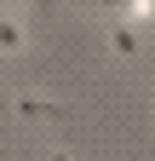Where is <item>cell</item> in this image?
<instances>
[{
    "instance_id": "1",
    "label": "cell",
    "mask_w": 155,
    "mask_h": 161,
    "mask_svg": "<svg viewBox=\"0 0 155 161\" xmlns=\"http://www.w3.org/2000/svg\"><path fill=\"white\" fill-rule=\"evenodd\" d=\"M109 40H115V52H121V58H138V23H126V17H115Z\"/></svg>"
},
{
    "instance_id": "2",
    "label": "cell",
    "mask_w": 155,
    "mask_h": 161,
    "mask_svg": "<svg viewBox=\"0 0 155 161\" xmlns=\"http://www.w3.org/2000/svg\"><path fill=\"white\" fill-rule=\"evenodd\" d=\"M23 46H29V35H23V23L0 12V52H23Z\"/></svg>"
},
{
    "instance_id": "3",
    "label": "cell",
    "mask_w": 155,
    "mask_h": 161,
    "mask_svg": "<svg viewBox=\"0 0 155 161\" xmlns=\"http://www.w3.org/2000/svg\"><path fill=\"white\" fill-rule=\"evenodd\" d=\"M121 17H126V23H149V17H155V0H126Z\"/></svg>"
},
{
    "instance_id": "4",
    "label": "cell",
    "mask_w": 155,
    "mask_h": 161,
    "mask_svg": "<svg viewBox=\"0 0 155 161\" xmlns=\"http://www.w3.org/2000/svg\"><path fill=\"white\" fill-rule=\"evenodd\" d=\"M52 104H40V98H17V115H23V121H35V115H46Z\"/></svg>"
}]
</instances>
